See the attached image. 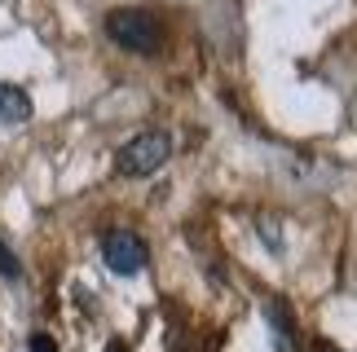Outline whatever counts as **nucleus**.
Instances as JSON below:
<instances>
[{
  "mask_svg": "<svg viewBox=\"0 0 357 352\" xmlns=\"http://www.w3.org/2000/svg\"><path fill=\"white\" fill-rule=\"evenodd\" d=\"M102 26L111 35V45H119L123 53H137V58H159L163 45H168V26L150 9H111Z\"/></svg>",
  "mask_w": 357,
  "mask_h": 352,
  "instance_id": "1",
  "label": "nucleus"
},
{
  "mask_svg": "<svg viewBox=\"0 0 357 352\" xmlns=\"http://www.w3.org/2000/svg\"><path fill=\"white\" fill-rule=\"evenodd\" d=\"M168 159H172V132L146 128V132H132V137L115 150V172L142 181V176H155Z\"/></svg>",
  "mask_w": 357,
  "mask_h": 352,
  "instance_id": "2",
  "label": "nucleus"
},
{
  "mask_svg": "<svg viewBox=\"0 0 357 352\" xmlns=\"http://www.w3.org/2000/svg\"><path fill=\"white\" fill-rule=\"evenodd\" d=\"M102 264L111 269L115 278H132L142 273L150 264V247L142 234H132V229H111V234L102 238Z\"/></svg>",
  "mask_w": 357,
  "mask_h": 352,
  "instance_id": "3",
  "label": "nucleus"
},
{
  "mask_svg": "<svg viewBox=\"0 0 357 352\" xmlns=\"http://www.w3.org/2000/svg\"><path fill=\"white\" fill-rule=\"evenodd\" d=\"M26 119H31V97L18 84L0 79V124H26Z\"/></svg>",
  "mask_w": 357,
  "mask_h": 352,
  "instance_id": "4",
  "label": "nucleus"
},
{
  "mask_svg": "<svg viewBox=\"0 0 357 352\" xmlns=\"http://www.w3.org/2000/svg\"><path fill=\"white\" fill-rule=\"evenodd\" d=\"M269 330H273V348L291 352V317H287V304H269Z\"/></svg>",
  "mask_w": 357,
  "mask_h": 352,
  "instance_id": "5",
  "label": "nucleus"
},
{
  "mask_svg": "<svg viewBox=\"0 0 357 352\" xmlns=\"http://www.w3.org/2000/svg\"><path fill=\"white\" fill-rule=\"evenodd\" d=\"M256 229H260V238H265V247L273 255H282V225H273V216H256Z\"/></svg>",
  "mask_w": 357,
  "mask_h": 352,
  "instance_id": "6",
  "label": "nucleus"
},
{
  "mask_svg": "<svg viewBox=\"0 0 357 352\" xmlns=\"http://www.w3.org/2000/svg\"><path fill=\"white\" fill-rule=\"evenodd\" d=\"M0 278H9V282H18V278H22V260L13 255L9 242H0Z\"/></svg>",
  "mask_w": 357,
  "mask_h": 352,
  "instance_id": "7",
  "label": "nucleus"
},
{
  "mask_svg": "<svg viewBox=\"0 0 357 352\" xmlns=\"http://www.w3.org/2000/svg\"><path fill=\"white\" fill-rule=\"evenodd\" d=\"M26 352H58V339H53V335H45V330H36L31 339H26Z\"/></svg>",
  "mask_w": 357,
  "mask_h": 352,
  "instance_id": "8",
  "label": "nucleus"
},
{
  "mask_svg": "<svg viewBox=\"0 0 357 352\" xmlns=\"http://www.w3.org/2000/svg\"><path fill=\"white\" fill-rule=\"evenodd\" d=\"M106 352H132V348L123 344V339H111V344H106Z\"/></svg>",
  "mask_w": 357,
  "mask_h": 352,
  "instance_id": "9",
  "label": "nucleus"
}]
</instances>
